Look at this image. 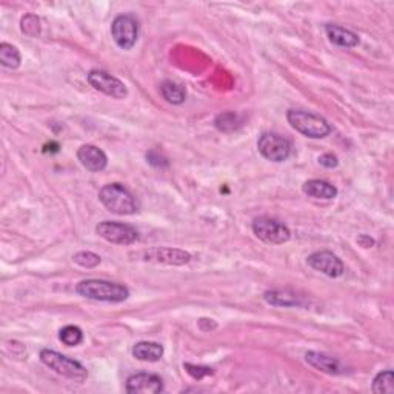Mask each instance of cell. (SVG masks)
Listing matches in <instances>:
<instances>
[{"mask_svg":"<svg viewBox=\"0 0 394 394\" xmlns=\"http://www.w3.org/2000/svg\"><path fill=\"white\" fill-rule=\"evenodd\" d=\"M77 294L82 297L91 299V301L100 302H123L130 297V291L121 283L100 280V279H86L79 283Z\"/></svg>","mask_w":394,"mask_h":394,"instance_id":"obj_1","label":"cell"},{"mask_svg":"<svg viewBox=\"0 0 394 394\" xmlns=\"http://www.w3.org/2000/svg\"><path fill=\"white\" fill-rule=\"evenodd\" d=\"M99 199L105 205V208L114 212V215H134L139 208L136 197L121 184L105 185L99 193Z\"/></svg>","mask_w":394,"mask_h":394,"instance_id":"obj_2","label":"cell"},{"mask_svg":"<svg viewBox=\"0 0 394 394\" xmlns=\"http://www.w3.org/2000/svg\"><path fill=\"white\" fill-rule=\"evenodd\" d=\"M287 119L296 131L310 139L327 137L331 133L330 123L324 117L308 111H302V109H290L287 113Z\"/></svg>","mask_w":394,"mask_h":394,"instance_id":"obj_3","label":"cell"},{"mask_svg":"<svg viewBox=\"0 0 394 394\" xmlns=\"http://www.w3.org/2000/svg\"><path fill=\"white\" fill-rule=\"evenodd\" d=\"M41 360L43 364L53 369L54 373L67 377V379L76 381V382H83L88 377V372L86 368L74 359H69L64 354L53 350H42L41 351Z\"/></svg>","mask_w":394,"mask_h":394,"instance_id":"obj_4","label":"cell"},{"mask_svg":"<svg viewBox=\"0 0 394 394\" xmlns=\"http://www.w3.org/2000/svg\"><path fill=\"white\" fill-rule=\"evenodd\" d=\"M253 231L259 239L265 243H271V245H280V243L288 242L291 238V231L285 224L268 216L257 217L254 220Z\"/></svg>","mask_w":394,"mask_h":394,"instance_id":"obj_5","label":"cell"},{"mask_svg":"<svg viewBox=\"0 0 394 394\" xmlns=\"http://www.w3.org/2000/svg\"><path fill=\"white\" fill-rule=\"evenodd\" d=\"M257 148L266 161L285 162L291 154V142L278 133H264L257 140Z\"/></svg>","mask_w":394,"mask_h":394,"instance_id":"obj_6","label":"cell"},{"mask_svg":"<svg viewBox=\"0 0 394 394\" xmlns=\"http://www.w3.org/2000/svg\"><path fill=\"white\" fill-rule=\"evenodd\" d=\"M111 36L122 50H131L137 42L139 23L131 14H121L111 23Z\"/></svg>","mask_w":394,"mask_h":394,"instance_id":"obj_7","label":"cell"},{"mask_svg":"<svg viewBox=\"0 0 394 394\" xmlns=\"http://www.w3.org/2000/svg\"><path fill=\"white\" fill-rule=\"evenodd\" d=\"M96 233L102 239L111 243H117V245H131V243L136 242L139 238L136 228H133L128 224L109 222V220L100 222L96 226Z\"/></svg>","mask_w":394,"mask_h":394,"instance_id":"obj_8","label":"cell"},{"mask_svg":"<svg viewBox=\"0 0 394 394\" xmlns=\"http://www.w3.org/2000/svg\"><path fill=\"white\" fill-rule=\"evenodd\" d=\"M88 82L94 90L107 94L109 97L114 99H125L128 96L127 86L119 79L111 76L107 71L102 69H93L88 73Z\"/></svg>","mask_w":394,"mask_h":394,"instance_id":"obj_9","label":"cell"},{"mask_svg":"<svg viewBox=\"0 0 394 394\" xmlns=\"http://www.w3.org/2000/svg\"><path fill=\"white\" fill-rule=\"evenodd\" d=\"M306 262L313 270L325 274L328 278H341L345 273L344 262L331 251H316V253L308 256Z\"/></svg>","mask_w":394,"mask_h":394,"instance_id":"obj_10","label":"cell"},{"mask_svg":"<svg viewBox=\"0 0 394 394\" xmlns=\"http://www.w3.org/2000/svg\"><path fill=\"white\" fill-rule=\"evenodd\" d=\"M144 259L148 262L167 264V265H185L191 261V254L184 250L170 247H156L144 251Z\"/></svg>","mask_w":394,"mask_h":394,"instance_id":"obj_11","label":"cell"},{"mask_svg":"<svg viewBox=\"0 0 394 394\" xmlns=\"http://www.w3.org/2000/svg\"><path fill=\"white\" fill-rule=\"evenodd\" d=\"M125 390L130 394H157L163 391V382L157 374L137 373L128 377Z\"/></svg>","mask_w":394,"mask_h":394,"instance_id":"obj_12","label":"cell"},{"mask_svg":"<svg viewBox=\"0 0 394 394\" xmlns=\"http://www.w3.org/2000/svg\"><path fill=\"white\" fill-rule=\"evenodd\" d=\"M77 159L81 161V163L86 170L93 172H99L102 170H105L108 163L107 154L102 151L100 148L94 145H83L79 148Z\"/></svg>","mask_w":394,"mask_h":394,"instance_id":"obj_13","label":"cell"},{"mask_svg":"<svg viewBox=\"0 0 394 394\" xmlns=\"http://www.w3.org/2000/svg\"><path fill=\"white\" fill-rule=\"evenodd\" d=\"M306 364L311 365L313 368L319 369V372H324L327 374L339 376L345 373L344 365L339 362L336 358H331L328 354L318 353V351H308L305 354Z\"/></svg>","mask_w":394,"mask_h":394,"instance_id":"obj_14","label":"cell"},{"mask_svg":"<svg viewBox=\"0 0 394 394\" xmlns=\"http://www.w3.org/2000/svg\"><path fill=\"white\" fill-rule=\"evenodd\" d=\"M325 33L331 43L342 46V48H353V46L359 45V36L344 27L330 23V25L325 27Z\"/></svg>","mask_w":394,"mask_h":394,"instance_id":"obj_15","label":"cell"},{"mask_svg":"<svg viewBox=\"0 0 394 394\" xmlns=\"http://www.w3.org/2000/svg\"><path fill=\"white\" fill-rule=\"evenodd\" d=\"M302 190L306 196L314 197V199H334L337 196V188L334 185H331L325 180H319V179H311L308 182H305Z\"/></svg>","mask_w":394,"mask_h":394,"instance_id":"obj_16","label":"cell"},{"mask_svg":"<svg viewBox=\"0 0 394 394\" xmlns=\"http://www.w3.org/2000/svg\"><path fill=\"white\" fill-rule=\"evenodd\" d=\"M133 356L144 362H157L163 356V346L157 342H139L134 345Z\"/></svg>","mask_w":394,"mask_h":394,"instance_id":"obj_17","label":"cell"},{"mask_svg":"<svg viewBox=\"0 0 394 394\" xmlns=\"http://www.w3.org/2000/svg\"><path fill=\"white\" fill-rule=\"evenodd\" d=\"M161 94H162V97L168 102V104H172V105L184 104L186 99V91L184 86L176 82H171V81H165L161 85Z\"/></svg>","mask_w":394,"mask_h":394,"instance_id":"obj_18","label":"cell"},{"mask_svg":"<svg viewBox=\"0 0 394 394\" xmlns=\"http://www.w3.org/2000/svg\"><path fill=\"white\" fill-rule=\"evenodd\" d=\"M264 299L266 304L274 305V306H296L299 305V299L296 294L288 293V291H280V290H273L266 291L264 294Z\"/></svg>","mask_w":394,"mask_h":394,"instance_id":"obj_19","label":"cell"},{"mask_svg":"<svg viewBox=\"0 0 394 394\" xmlns=\"http://www.w3.org/2000/svg\"><path fill=\"white\" fill-rule=\"evenodd\" d=\"M20 53L15 46L5 42L0 43V62H2L4 67L15 69L20 67Z\"/></svg>","mask_w":394,"mask_h":394,"instance_id":"obj_20","label":"cell"},{"mask_svg":"<svg viewBox=\"0 0 394 394\" xmlns=\"http://www.w3.org/2000/svg\"><path fill=\"white\" fill-rule=\"evenodd\" d=\"M215 125H216V128L219 131H224V133H231V131H236L238 130L242 122H240V117L238 113H234V111H226V113H222V114H219L216 117V121H215Z\"/></svg>","mask_w":394,"mask_h":394,"instance_id":"obj_21","label":"cell"},{"mask_svg":"<svg viewBox=\"0 0 394 394\" xmlns=\"http://www.w3.org/2000/svg\"><path fill=\"white\" fill-rule=\"evenodd\" d=\"M373 391L377 394H393L394 393V374L391 369L382 372L374 377Z\"/></svg>","mask_w":394,"mask_h":394,"instance_id":"obj_22","label":"cell"},{"mask_svg":"<svg viewBox=\"0 0 394 394\" xmlns=\"http://www.w3.org/2000/svg\"><path fill=\"white\" fill-rule=\"evenodd\" d=\"M59 337H60V341L64 342L67 346H76L83 341V333L79 327L68 325V327L60 330Z\"/></svg>","mask_w":394,"mask_h":394,"instance_id":"obj_23","label":"cell"},{"mask_svg":"<svg viewBox=\"0 0 394 394\" xmlns=\"http://www.w3.org/2000/svg\"><path fill=\"white\" fill-rule=\"evenodd\" d=\"M73 261L83 268H94L100 264V257L91 251H81V253L74 254Z\"/></svg>","mask_w":394,"mask_h":394,"instance_id":"obj_24","label":"cell"},{"mask_svg":"<svg viewBox=\"0 0 394 394\" xmlns=\"http://www.w3.org/2000/svg\"><path fill=\"white\" fill-rule=\"evenodd\" d=\"M184 368L186 369V373L193 377V379H197V381H201L202 377L211 376L212 373H215L208 367H196V365H191V364H185Z\"/></svg>","mask_w":394,"mask_h":394,"instance_id":"obj_25","label":"cell"},{"mask_svg":"<svg viewBox=\"0 0 394 394\" xmlns=\"http://www.w3.org/2000/svg\"><path fill=\"white\" fill-rule=\"evenodd\" d=\"M319 163L325 168H336L339 165V159H337V156H334L333 153H327L319 157Z\"/></svg>","mask_w":394,"mask_h":394,"instance_id":"obj_26","label":"cell"},{"mask_svg":"<svg viewBox=\"0 0 394 394\" xmlns=\"http://www.w3.org/2000/svg\"><path fill=\"white\" fill-rule=\"evenodd\" d=\"M358 242L360 243V247H364V248H372L374 245V240L372 238H368V236H365V234H362L358 239Z\"/></svg>","mask_w":394,"mask_h":394,"instance_id":"obj_27","label":"cell"}]
</instances>
